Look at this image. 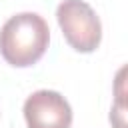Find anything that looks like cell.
<instances>
[{
  "label": "cell",
  "instance_id": "3957f363",
  "mask_svg": "<svg viewBox=\"0 0 128 128\" xmlns=\"http://www.w3.org/2000/svg\"><path fill=\"white\" fill-rule=\"evenodd\" d=\"M28 128H70L72 108L68 100L54 90H38L24 102Z\"/></svg>",
  "mask_w": 128,
  "mask_h": 128
},
{
  "label": "cell",
  "instance_id": "7a4b0ae2",
  "mask_svg": "<svg viewBox=\"0 0 128 128\" xmlns=\"http://www.w3.org/2000/svg\"><path fill=\"white\" fill-rule=\"evenodd\" d=\"M56 20L66 42L76 52H94L102 40V24L92 6L84 0H62L56 8Z\"/></svg>",
  "mask_w": 128,
  "mask_h": 128
},
{
  "label": "cell",
  "instance_id": "6da1fadb",
  "mask_svg": "<svg viewBox=\"0 0 128 128\" xmlns=\"http://www.w3.org/2000/svg\"><path fill=\"white\" fill-rule=\"evenodd\" d=\"M50 42V28L36 12H20L8 18L0 30V54L16 66L26 68L36 64Z\"/></svg>",
  "mask_w": 128,
  "mask_h": 128
}]
</instances>
